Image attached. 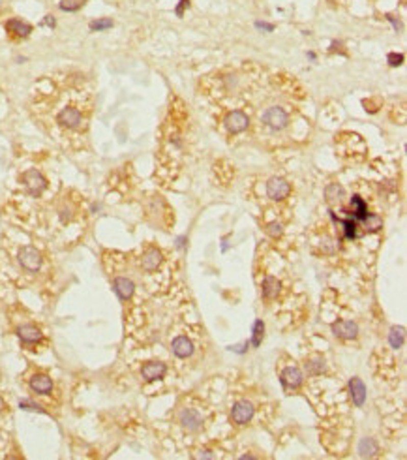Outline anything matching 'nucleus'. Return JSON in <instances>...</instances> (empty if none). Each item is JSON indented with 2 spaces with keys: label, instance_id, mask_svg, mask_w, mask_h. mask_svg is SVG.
I'll return each mask as SVG.
<instances>
[{
  "label": "nucleus",
  "instance_id": "obj_1",
  "mask_svg": "<svg viewBox=\"0 0 407 460\" xmlns=\"http://www.w3.org/2000/svg\"><path fill=\"white\" fill-rule=\"evenodd\" d=\"M57 123L66 130H77L83 126V113L77 107H64L57 115Z\"/></svg>",
  "mask_w": 407,
  "mask_h": 460
},
{
  "label": "nucleus",
  "instance_id": "obj_2",
  "mask_svg": "<svg viewBox=\"0 0 407 460\" xmlns=\"http://www.w3.org/2000/svg\"><path fill=\"white\" fill-rule=\"evenodd\" d=\"M23 182H24V186H27V190H29V193L32 196V198H38V196H40V193L47 188L45 177L41 175L40 171H36V169H30V171L24 173Z\"/></svg>",
  "mask_w": 407,
  "mask_h": 460
},
{
  "label": "nucleus",
  "instance_id": "obj_3",
  "mask_svg": "<svg viewBox=\"0 0 407 460\" xmlns=\"http://www.w3.org/2000/svg\"><path fill=\"white\" fill-rule=\"evenodd\" d=\"M263 123L272 130H284L287 126V123H289V117H287V113L282 107H268L263 113Z\"/></svg>",
  "mask_w": 407,
  "mask_h": 460
},
{
  "label": "nucleus",
  "instance_id": "obj_4",
  "mask_svg": "<svg viewBox=\"0 0 407 460\" xmlns=\"http://www.w3.org/2000/svg\"><path fill=\"white\" fill-rule=\"evenodd\" d=\"M17 257H19V263H21L27 271L36 273V271L41 267V254L36 250V248H32V246H23V248L19 250Z\"/></svg>",
  "mask_w": 407,
  "mask_h": 460
},
{
  "label": "nucleus",
  "instance_id": "obj_5",
  "mask_svg": "<svg viewBox=\"0 0 407 460\" xmlns=\"http://www.w3.org/2000/svg\"><path fill=\"white\" fill-rule=\"evenodd\" d=\"M250 126V118L242 111H231L225 117V128L229 130V134H242L244 130Z\"/></svg>",
  "mask_w": 407,
  "mask_h": 460
},
{
  "label": "nucleus",
  "instance_id": "obj_6",
  "mask_svg": "<svg viewBox=\"0 0 407 460\" xmlns=\"http://www.w3.org/2000/svg\"><path fill=\"white\" fill-rule=\"evenodd\" d=\"M267 193L268 198L274 199V201H282V199H285L291 193L289 182L285 181V179H279V177H272L267 182Z\"/></svg>",
  "mask_w": 407,
  "mask_h": 460
},
{
  "label": "nucleus",
  "instance_id": "obj_7",
  "mask_svg": "<svg viewBox=\"0 0 407 460\" xmlns=\"http://www.w3.org/2000/svg\"><path fill=\"white\" fill-rule=\"evenodd\" d=\"M253 417V406L248 400H239L231 408V419L237 425H246Z\"/></svg>",
  "mask_w": 407,
  "mask_h": 460
},
{
  "label": "nucleus",
  "instance_id": "obj_8",
  "mask_svg": "<svg viewBox=\"0 0 407 460\" xmlns=\"http://www.w3.org/2000/svg\"><path fill=\"white\" fill-rule=\"evenodd\" d=\"M330 329L342 340H353L359 334V325H357L355 321H334Z\"/></svg>",
  "mask_w": 407,
  "mask_h": 460
},
{
  "label": "nucleus",
  "instance_id": "obj_9",
  "mask_svg": "<svg viewBox=\"0 0 407 460\" xmlns=\"http://www.w3.org/2000/svg\"><path fill=\"white\" fill-rule=\"evenodd\" d=\"M279 381H282L285 391L298 389V387L302 385V372H300L297 367H287L284 372H282V376H279Z\"/></svg>",
  "mask_w": 407,
  "mask_h": 460
},
{
  "label": "nucleus",
  "instance_id": "obj_10",
  "mask_svg": "<svg viewBox=\"0 0 407 460\" xmlns=\"http://www.w3.org/2000/svg\"><path fill=\"white\" fill-rule=\"evenodd\" d=\"M167 372V367L160 361H152V362H146L143 365L141 368V376L146 379V381H156V379H162Z\"/></svg>",
  "mask_w": 407,
  "mask_h": 460
},
{
  "label": "nucleus",
  "instance_id": "obj_11",
  "mask_svg": "<svg viewBox=\"0 0 407 460\" xmlns=\"http://www.w3.org/2000/svg\"><path fill=\"white\" fill-rule=\"evenodd\" d=\"M349 395H351V400L355 406H364V400H366V387L362 383L361 378H351L349 379Z\"/></svg>",
  "mask_w": 407,
  "mask_h": 460
},
{
  "label": "nucleus",
  "instance_id": "obj_12",
  "mask_svg": "<svg viewBox=\"0 0 407 460\" xmlns=\"http://www.w3.org/2000/svg\"><path fill=\"white\" fill-rule=\"evenodd\" d=\"M181 425L190 432H197L203 426V417L195 409H184L181 414Z\"/></svg>",
  "mask_w": 407,
  "mask_h": 460
},
{
  "label": "nucleus",
  "instance_id": "obj_13",
  "mask_svg": "<svg viewBox=\"0 0 407 460\" xmlns=\"http://www.w3.org/2000/svg\"><path fill=\"white\" fill-rule=\"evenodd\" d=\"M113 287H115V293L120 299H122V301H128V299L134 297L135 284L130 278H124V276H120V278H115V282H113Z\"/></svg>",
  "mask_w": 407,
  "mask_h": 460
},
{
  "label": "nucleus",
  "instance_id": "obj_14",
  "mask_svg": "<svg viewBox=\"0 0 407 460\" xmlns=\"http://www.w3.org/2000/svg\"><path fill=\"white\" fill-rule=\"evenodd\" d=\"M30 389L38 395H49L53 391V379L45 374H36L30 378Z\"/></svg>",
  "mask_w": 407,
  "mask_h": 460
},
{
  "label": "nucleus",
  "instance_id": "obj_15",
  "mask_svg": "<svg viewBox=\"0 0 407 460\" xmlns=\"http://www.w3.org/2000/svg\"><path fill=\"white\" fill-rule=\"evenodd\" d=\"M171 350L176 357H181V359H186L193 353V344L190 338L186 336H176L171 344Z\"/></svg>",
  "mask_w": 407,
  "mask_h": 460
},
{
  "label": "nucleus",
  "instance_id": "obj_16",
  "mask_svg": "<svg viewBox=\"0 0 407 460\" xmlns=\"http://www.w3.org/2000/svg\"><path fill=\"white\" fill-rule=\"evenodd\" d=\"M6 30L12 36H17V38H27V36L32 32V25L24 23L21 19H10L6 23Z\"/></svg>",
  "mask_w": 407,
  "mask_h": 460
},
{
  "label": "nucleus",
  "instance_id": "obj_17",
  "mask_svg": "<svg viewBox=\"0 0 407 460\" xmlns=\"http://www.w3.org/2000/svg\"><path fill=\"white\" fill-rule=\"evenodd\" d=\"M160 263H162V252L158 250V248H148V250L145 252V256H143L141 265H143L145 271L152 273V271H156V269L160 267Z\"/></svg>",
  "mask_w": 407,
  "mask_h": 460
},
{
  "label": "nucleus",
  "instance_id": "obj_18",
  "mask_svg": "<svg viewBox=\"0 0 407 460\" xmlns=\"http://www.w3.org/2000/svg\"><path fill=\"white\" fill-rule=\"evenodd\" d=\"M17 336L24 344H36L41 340V331L34 325H21L17 329Z\"/></svg>",
  "mask_w": 407,
  "mask_h": 460
},
{
  "label": "nucleus",
  "instance_id": "obj_19",
  "mask_svg": "<svg viewBox=\"0 0 407 460\" xmlns=\"http://www.w3.org/2000/svg\"><path fill=\"white\" fill-rule=\"evenodd\" d=\"M379 451L377 447V443H375V440H372V438H364V440H361V443H359V454H361L362 458H372V456H375Z\"/></svg>",
  "mask_w": 407,
  "mask_h": 460
},
{
  "label": "nucleus",
  "instance_id": "obj_20",
  "mask_svg": "<svg viewBox=\"0 0 407 460\" xmlns=\"http://www.w3.org/2000/svg\"><path fill=\"white\" fill-rule=\"evenodd\" d=\"M279 292V280L274 276H267L263 280V297L265 299H274Z\"/></svg>",
  "mask_w": 407,
  "mask_h": 460
},
{
  "label": "nucleus",
  "instance_id": "obj_21",
  "mask_svg": "<svg viewBox=\"0 0 407 460\" xmlns=\"http://www.w3.org/2000/svg\"><path fill=\"white\" fill-rule=\"evenodd\" d=\"M389 342L392 348H401L403 342H405V329L403 327H392L389 332Z\"/></svg>",
  "mask_w": 407,
  "mask_h": 460
},
{
  "label": "nucleus",
  "instance_id": "obj_22",
  "mask_svg": "<svg viewBox=\"0 0 407 460\" xmlns=\"http://www.w3.org/2000/svg\"><path fill=\"white\" fill-rule=\"evenodd\" d=\"M351 207H353V216H355L357 220H364L368 214V207L366 203L362 201L361 196H353L351 198Z\"/></svg>",
  "mask_w": 407,
  "mask_h": 460
},
{
  "label": "nucleus",
  "instance_id": "obj_23",
  "mask_svg": "<svg viewBox=\"0 0 407 460\" xmlns=\"http://www.w3.org/2000/svg\"><path fill=\"white\" fill-rule=\"evenodd\" d=\"M325 198L328 203H338L343 198V188L340 184H328L325 188Z\"/></svg>",
  "mask_w": 407,
  "mask_h": 460
},
{
  "label": "nucleus",
  "instance_id": "obj_24",
  "mask_svg": "<svg viewBox=\"0 0 407 460\" xmlns=\"http://www.w3.org/2000/svg\"><path fill=\"white\" fill-rule=\"evenodd\" d=\"M325 359H321V357H315V359H312V361L306 362V370H308V374H312V376H319V374L325 372Z\"/></svg>",
  "mask_w": 407,
  "mask_h": 460
},
{
  "label": "nucleus",
  "instance_id": "obj_25",
  "mask_svg": "<svg viewBox=\"0 0 407 460\" xmlns=\"http://www.w3.org/2000/svg\"><path fill=\"white\" fill-rule=\"evenodd\" d=\"M364 226H366V231L375 233V231H379V229L383 227V220L375 214H366V218H364Z\"/></svg>",
  "mask_w": 407,
  "mask_h": 460
},
{
  "label": "nucleus",
  "instance_id": "obj_26",
  "mask_svg": "<svg viewBox=\"0 0 407 460\" xmlns=\"http://www.w3.org/2000/svg\"><path fill=\"white\" fill-rule=\"evenodd\" d=\"M263 334H265V323L261 320H257L253 323V336H251V344L253 346H259L263 340Z\"/></svg>",
  "mask_w": 407,
  "mask_h": 460
},
{
  "label": "nucleus",
  "instance_id": "obj_27",
  "mask_svg": "<svg viewBox=\"0 0 407 460\" xmlns=\"http://www.w3.org/2000/svg\"><path fill=\"white\" fill-rule=\"evenodd\" d=\"M343 229H345V237L347 239H355L357 237V220L355 218H349V220H342Z\"/></svg>",
  "mask_w": 407,
  "mask_h": 460
},
{
  "label": "nucleus",
  "instance_id": "obj_28",
  "mask_svg": "<svg viewBox=\"0 0 407 460\" xmlns=\"http://www.w3.org/2000/svg\"><path fill=\"white\" fill-rule=\"evenodd\" d=\"M88 27H90L92 32H99V30L111 29V27H113V21H111V19H96V21H92Z\"/></svg>",
  "mask_w": 407,
  "mask_h": 460
},
{
  "label": "nucleus",
  "instance_id": "obj_29",
  "mask_svg": "<svg viewBox=\"0 0 407 460\" xmlns=\"http://www.w3.org/2000/svg\"><path fill=\"white\" fill-rule=\"evenodd\" d=\"M83 4H85L83 0H62L58 6H60V10H64V12H77Z\"/></svg>",
  "mask_w": 407,
  "mask_h": 460
},
{
  "label": "nucleus",
  "instance_id": "obj_30",
  "mask_svg": "<svg viewBox=\"0 0 407 460\" xmlns=\"http://www.w3.org/2000/svg\"><path fill=\"white\" fill-rule=\"evenodd\" d=\"M267 233L270 235V237H274V239H278L279 235L284 233V227H282L279 222H270L267 226Z\"/></svg>",
  "mask_w": 407,
  "mask_h": 460
},
{
  "label": "nucleus",
  "instance_id": "obj_31",
  "mask_svg": "<svg viewBox=\"0 0 407 460\" xmlns=\"http://www.w3.org/2000/svg\"><path fill=\"white\" fill-rule=\"evenodd\" d=\"M387 60H389V64L390 66H401L403 64V60H405V57L401 55V53H389V57H387Z\"/></svg>",
  "mask_w": 407,
  "mask_h": 460
},
{
  "label": "nucleus",
  "instance_id": "obj_32",
  "mask_svg": "<svg viewBox=\"0 0 407 460\" xmlns=\"http://www.w3.org/2000/svg\"><path fill=\"white\" fill-rule=\"evenodd\" d=\"M19 408L21 409H27V411H38V414H43V409L34 404V402H29V400H21L19 402Z\"/></svg>",
  "mask_w": 407,
  "mask_h": 460
},
{
  "label": "nucleus",
  "instance_id": "obj_33",
  "mask_svg": "<svg viewBox=\"0 0 407 460\" xmlns=\"http://www.w3.org/2000/svg\"><path fill=\"white\" fill-rule=\"evenodd\" d=\"M190 6V0H181V4L176 6V10H174V13L179 15V17H182V13H184V10Z\"/></svg>",
  "mask_w": 407,
  "mask_h": 460
},
{
  "label": "nucleus",
  "instance_id": "obj_34",
  "mask_svg": "<svg viewBox=\"0 0 407 460\" xmlns=\"http://www.w3.org/2000/svg\"><path fill=\"white\" fill-rule=\"evenodd\" d=\"M257 29H261V30H268V32H272L274 30V25H268V23H261V21H257L256 23Z\"/></svg>",
  "mask_w": 407,
  "mask_h": 460
},
{
  "label": "nucleus",
  "instance_id": "obj_35",
  "mask_svg": "<svg viewBox=\"0 0 407 460\" xmlns=\"http://www.w3.org/2000/svg\"><path fill=\"white\" fill-rule=\"evenodd\" d=\"M197 458H214V454L210 451H201V454H197Z\"/></svg>",
  "mask_w": 407,
  "mask_h": 460
},
{
  "label": "nucleus",
  "instance_id": "obj_36",
  "mask_svg": "<svg viewBox=\"0 0 407 460\" xmlns=\"http://www.w3.org/2000/svg\"><path fill=\"white\" fill-rule=\"evenodd\" d=\"M387 19H389L390 23L394 25V29H396V30H400V29H401V25H400V21H396V19H394V17H392V15H387Z\"/></svg>",
  "mask_w": 407,
  "mask_h": 460
},
{
  "label": "nucleus",
  "instance_id": "obj_37",
  "mask_svg": "<svg viewBox=\"0 0 407 460\" xmlns=\"http://www.w3.org/2000/svg\"><path fill=\"white\" fill-rule=\"evenodd\" d=\"M43 23L49 25V27H51V29H53V27H55V19H53V15H47V17L43 19Z\"/></svg>",
  "mask_w": 407,
  "mask_h": 460
},
{
  "label": "nucleus",
  "instance_id": "obj_38",
  "mask_svg": "<svg viewBox=\"0 0 407 460\" xmlns=\"http://www.w3.org/2000/svg\"><path fill=\"white\" fill-rule=\"evenodd\" d=\"M4 409V400H2V396H0V411Z\"/></svg>",
  "mask_w": 407,
  "mask_h": 460
}]
</instances>
